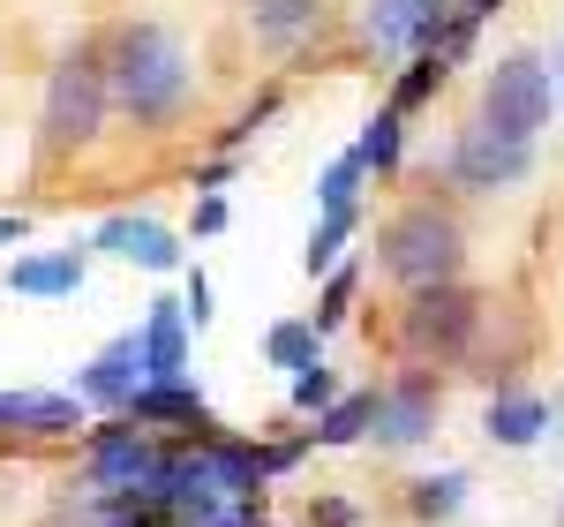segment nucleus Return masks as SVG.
Here are the masks:
<instances>
[{"instance_id":"c756f323","label":"nucleus","mask_w":564,"mask_h":527,"mask_svg":"<svg viewBox=\"0 0 564 527\" xmlns=\"http://www.w3.org/2000/svg\"><path fill=\"white\" fill-rule=\"evenodd\" d=\"M226 181H234V159H212V166H204V174H196V189H204V196H218V189H226Z\"/></svg>"},{"instance_id":"f8f14e48","label":"nucleus","mask_w":564,"mask_h":527,"mask_svg":"<svg viewBox=\"0 0 564 527\" xmlns=\"http://www.w3.org/2000/svg\"><path fill=\"white\" fill-rule=\"evenodd\" d=\"M121 422L129 430H196V438H212V407H204V392H188V385H143L121 407Z\"/></svg>"},{"instance_id":"412c9836","label":"nucleus","mask_w":564,"mask_h":527,"mask_svg":"<svg viewBox=\"0 0 564 527\" xmlns=\"http://www.w3.org/2000/svg\"><path fill=\"white\" fill-rule=\"evenodd\" d=\"M354 226H361V212H324V219H316V234H308V257L302 264H308V271H339Z\"/></svg>"},{"instance_id":"dca6fc26","label":"nucleus","mask_w":564,"mask_h":527,"mask_svg":"<svg viewBox=\"0 0 564 527\" xmlns=\"http://www.w3.org/2000/svg\"><path fill=\"white\" fill-rule=\"evenodd\" d=\"M481 430H489V444L527 452V444H542V430H550V399L542 392H497L489 415H481Z\"/></svg>"},{"instance_id":"7ed1b4c3","label":"nucleus","mask_w":564,"mask_h":527,"mask_svg":"<svg viewBox=\"0 0 564 527\" xmlns=\"http://www.w3.org/2000/svg\"><path fill=\"white\" fill-rule=\"evenodd\" d=\"M106 61L98 53H68L53 76H45V106H39V159H68V151H90L98 129H106Z\"/></svg>"},{"instance_id":"9d476101","label":"nucleus","mask_w":564,"mask_h":527,"mask_svg":"<svg viewBox=\"0 0 564 527\" xmlns=\"http://www.w3.org/2000/svg\"><path fill=\"white\" fill-rule=\"evenodd\" d=\"M135 392H143V347H135V332H121V340H113V347H98V362L76 377V399L106 407V415H121Z\"/></svg>"},{"instance_id":"7c9ffc66","label":"nucleus","mask_w":564,"mask_h":527,"mask_svg":"<svg viewBox=\"0 0 564 527\" xmlns=\"http://www.w3.org/2000/svg\"><path fill=\"white\" fill-rule=\"evenodd\" d=\"M316 520H324V527H354V505H347V497H324Z\"/></svg>"},{"instance_id":"2eb2a0df","label":"nucleus","mask_w":564,"mask_h":527,"mask_svg":"<svg viewBox=\"0 0 564 527\" xmlns=\"http://www.w3.org/2000/svg\"><path fill=\"white\" fill-rule=\"evenodd\" d=\"M0 430L68 438V430H84V407H76V392H0Z\"/></svg>"},{"instance_id":"39448f33","label":"nucleus","mask_w":564,"mask_h":527,"mask_svg":"<svg viewBox=\"0 0 564 527\" xmlns=\"http://www.w3.org/2000/svg\"><path fill=\"white\" fill-rule=\"evenodd\" d=\"M550 106H557V90H550V61H542V53H505V61L481 76V114H475V121H489V129L534 143V136L550 129Z\"/></svg>"},{"instance_id":"a211bd4d","label":"nucleus","mask_w":564,"mask_h":527,"mask_svg":"<svg viewBox=\"0 0 564 527\" xmlns=\"http://www.w3.org/2000/svg\"><path fill=\"white\" fill-rule=\"evenodd\" d=\"M369 415H377V392H339L324 415H316V444H361L369 438Z\"/></svg>"},{"instance_id":"cd10ccee","label":"nucleus","mask_w":564,"mask_h":527,"mask_svg":"<svg viewBox=\"0 0 564 527\" xmlns=\"http://www.w3.org/2000/svg\"><path fill=\"white\" fill-rule=\"evenodd\" d=\"M218 527H263V497H234V505L218 513Z\"/></svg>"},{"instance_id":"393cba45","label":"nucleus","mask_w":564,"mask_h":527,"mask_svg":"<svg viewBox=\"0 0 564 527\" xmlns=\"http://www.w3.org/2000/svg\"><path fill=\"white\" fill-rule=\"evenodd\" d=\"M316 362V332L308 324H271V369H308Z\"/></svg>"},{"instance_id":"1a4fd4ad","label":"nucleus","mask_w":564,"mask_h":527,"mask_svg":"<svg viewBox=\"0 0 564 527\" xmlns=\"http://www.w3.org/2000/svg\"><path fill=\"white\" fill-rule=\"evenodd\" d=\"M444 23H452V0H369L361 8V39H369V53H384V61H399V53H436Z\"/></svg>"},{"instance_id":"f257e3e1","label":"nucleus","mask_w":564,"mask_h":527,"mask_svg":"<svg viewBox=\"0 0 564 527\" xmlns=\"http://www.w3.org/2000/svg\"><path fill=\"white\" fill-rule=\"evenodd\" d=\"M98 61H106V90H113V106L135 114V121H174L181 106H188L196 68H188V45H181L166 23H121L113 45H106Z\"/></svg>"},{"instance_id":"20e7f679","label":"nucleus","mask_w":564,"mask_h":527,"mask_svg":"<svg viewBox=\"0 0 564 527\" xmlns=\"http://www.w3.org/2000/svg\"><path fill=\"white\" fill-rule=\"evenodd\" d=\"M481 332V302L467 287H422L399 309V347L414 362H467Z\"/></svg>"},{"instance_id":"c85d7f7f","label":"nucleus","mask_w":564,"mask_h":527,"mask_svg":"<svg viewBox=\"0 0 564 527\" xmlns=\"http://www.w3.org/2000/svg\"><path fill=\"white\" fill-rule=\"evenodd\" d=\"M226 226V196H196V234H218Z\"/></svg>"},{"instance_id":"4be33fe9","label":"nucleus","mask_w":564,"mask_h":527,"mask_svg":"<svg viewBox=\"0 0 564 527\" xmlns=\"http://www.w3.org/2000/svg\"><path fill=\"white\" fill-rule=\"evenodd\" d=\"M361 159H354V151H339V159H332V166H324V181H316V204H324V212H361Z\"/></svg>"},{"instance_id":"f3484780","label":"nucleus","mask_w":564,"mask_h":527,"mask_svg":"<svg viewBox=\"0 0 564 527\" xmlns=\"http://www.w3.org/2000/svg\"><path fill=\"white\" fill-rule=\"evenodd\" d=\"M84 287V249H45V257H15L8 264V294H39V302H53V294H76Z\"/></svg>"},{"instance_id":"2f4dec72","label":"nucleus","mask_w":564,"mask_h":527,"mask_svg":"<svg viewBox=\"0 0 564 527\" xmlns=\"http://www.w3.org/2000/svg\"><path fill=\"white\" fill-rule=\"evenodd\" d=\"M8 241H23V219H0V249H8Z\"/></svg>"},{"instance_id":"423d86ee","label":"nucleus","mask_w":564,"mask_h":527,"mask_svg":"<svg viewBox=\"0 0 564 527\" xmlns=\"http://www.w3.org/2000/svg\"><path fill=\"white\" fill-rule=\"evenodd\" d=\"M534 174V143L489 129V121H467L459 143H452V181L475 189V196H497V189H520Z\"/></svg>"},{"instance_id":"aec40b11","label":"nucleus","mask_w":564,"mask_h":527,"mask_svg":"<svg viewBox=\"0 0 564 527\" xmlns=\"http://www.w3.org/2000/svg\"><path fill=\"white\" fill-rule=\"evenodd\" d=\"M444 76H452V68H444L436 53H414V61H406V76H399V90H391V114L406 121L414 106H430L436 90H444Z\"/></svg>"},{"instance_id":"ddd939ff","label":"nucleus","mask_w":564,"mask_h":527,"mask_svg":"<svg viewBox=\"0 0 564 527\" xmlns=\"http://www.w3.org/2000/svg\"><path fill=\"white\" fill-rule=\"evenodd\" d=\"M135 347H143V385H181V369H188V316H181V302H151Z\"/></svg>"},{"instance_id":"5701e85b","label":"nucleus","mask_w":564,"mask_h":527,"mask_svg":"<svg viewBox=\"0 0 564 527\" xmlns=\"http://www.w3.org/2000/svg\"><path fill=\"white\" fill-rule=\"evenodd\" d=\"M467 505V475L452 467V475H430V483H414V520H452Z\"/></svg>"},{"instance_id":"6e6552de","label":"nucleus","mask_w":564,"mask_h":527,"mask_svg":"<svg viewBox=\"0 0 564 527\" xmlns=\"http://www.w3.org/2000/svg\"><path fill=\"white\" fill-rule=\"evenodd\" d=\"M436 415H444V392H436L430 369H399L384 392H377V415H369V438L406 452V444L436 438Z\"/></svg>"},{"instance_id":"4468645a","label":"nucleus","mask_w":564,"mask_h":527,"mask_svg":"<svg viewBox=\"0 0 564 527\" xmlns=\"http://www.w3.org/2000/svg\"><path fill=\"white\" fill-rule=\"evenodd\" d=\"M241 15H249V39L271 53H294L324 31V0H241Z\"/></svg>"},{"instance_id":"9b49d317","label":"nucleus","mask_w":564,"mask_h":527,"mask_svg":"<svg viewBox=\"0 0 564 527\" xmlns=\"http://www.w3.org/2000/svg\"><path fill=\"white\" fill-rule=\"evenodd\" d=\"M90 249H106V257H121V264H143V271H181V241L159 219H135V212L106 219L90 234Z\"/></svg>"},{"instance_id":"bb28decb","label":"nucleus","mask_w":564,"mask_h":527,"mask_svg":"<svg viewBox=\"0 0 564 527\" xmlns=\"http://www.w3.org/2000/svg\"><path fill=\"white\" fill-rule=\"evenodd\" d=\"M181 316H188L196 332L212 324V279H204V271H188V287H181Z\"/></svg>"},{"instance_id":"b1692460","label":"nucleus","mask_w":564,"mask_h":527,"mask_svg":"<svg viewBox=\"0 0 564 527\" xmlns=\"http://www.w3.org/2000/svg\"><path fill=\"white\" fill-rule=\"evenodd\" d=\"M354 287H361V271H354V264H339V271H332V287H324V302H316V324H308L316 340L347 324V309H354Z\"/></svg>"},{"instance_id":"6ab92c4d","label":"nucleus","mask_w":564,"mask_h":527,"mask_svg":"<svg viewBox=\"0 0 564 527\" xmlns=\"http://www.w3.org/2000/svg\"><path fill=\"white\" fill-rule=\"evenodd\" d=\"M399 143H406V121H399V114H377V121H369V129H361V143H354V159H361V174H391V166H399Z\"/></svg>"},{"instance_id":"a878e982","label":"nucleus","mask_w":564,"mask_h":527,"mask_svg":"<svg viewBox=\"0 0 564 527\" xmlns=\"http://www.w3.org/2000/svg\"><path fill=\"white\" fill-rule=\"evenodd\" d=\"M332 399H339V377H332L324 362H308V369H294V407H302V415H324Z\"/></svg>"},{"instance_id":"0eeeda50","label":"nucleus","mask_w":564,"mask_h":527,"mask_svg":"<svg viewBox=\"0 0 564 527\" xmlns=\"http://www.w3.org/2000/svg\"><path fill=\"white\" fill-rule=\"evenodd\" d=\"M84 475L98 497H129V490H151L159 483V444L129 430V422H106V430H90L84 444Z\"/></svg>"},{"instance_id":"f03ea898","label":"nucleus","mask_w":564,"mask_h":527,"mask_svg":"<svg viewBox=\"0 0 564 527\" xmlns=\"http://www.w3.org/2000/svg\"><path fill=\"white\" fill-rule=\"evenodd\" d=\"M377 264H384V279H399L406 294H422V287H459V264H467V234L459 219L444 212V204H406V212H391L384 234H377Z\"/></svg>"}]
</instances>
